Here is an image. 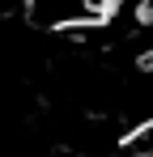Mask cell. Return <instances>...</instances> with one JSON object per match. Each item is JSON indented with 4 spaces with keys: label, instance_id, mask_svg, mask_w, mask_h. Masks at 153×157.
I'll return each instance as SVG.
<instances>
[{
    "label": "cell",
    "instance_id": "obj_1",
    "mask_svg": "<svg viewBox=\"0 0 153 157\" xmlns=\"http://www.w3.org/2000/svg\"><path fill=\"white\" fill-rule=\"evenodd\" d=\"M119 157H153V119H140L132 132H124Z\"/></svg>",
    "mask_w": 153,
    "mask_h": 157
}]
</instances>
